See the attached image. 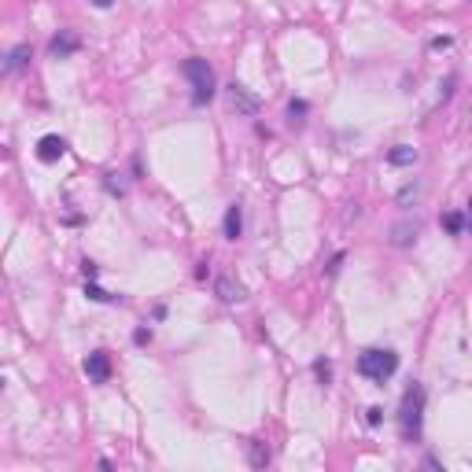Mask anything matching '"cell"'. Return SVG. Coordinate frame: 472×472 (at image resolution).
<instances>
[{"label":"cell","mask_w":472,"mask_h":472,"mask_svg":"<svg viewBox=\"0 0 472 472\" xmlns=\"http://www.w3.org/2000/svg\"><path fill=\"white\" fill-rule=\"evenodd\" d=\"M85 295H89L93 303H111V299H115L111 292H103L100 284H89V281H85Z\"/></svg>","instance_id":"14"},{"label":"cell","mask_w":472,"mask_h":472,"mask_svg":"<svg viewBox=\"0 0 472 472\" xmlns=\"http://www.w3.org/2000/svg\"><path fill=\"white\" fill-rule=\"evenodd\" d=\"M225 96H229V107H232L236 115H259V107H262V103H259V96H251L240 81L225 85Z\"/></svg>","instance_id":"4"},{"label":"cell","mask_w":472,"mask_h":472,"mask_svg":"<svg viewBox=\"0 0 472 472\" xmlns=\"http://www.w3.org/2000/svg\"><path fill=\"white\" fill-rule=\"evenodd\" d=\"M251 465H255V468L270 465V446H266V443H251Z\"/></svg>","instance_id":"13"},{"label":"cell","mask_w":472,"mask_h":472,"mask_svg":"<svg viewBox=\"0 0 472 472\" xmlns=\"http://www.w3.org/2000/svg\"><path fill=\"white\" fill-rule=\"evenodd\" d=\"M443 229L458 236V232L465 229V218H461V214H458V210H454V214H446V218H443Z\"/></svg>","instance_id":"15"},{"label":"cell","mask_w":472,"mask_h":472,"mask_svg":"<svg viewBox=\"0 0 472 472\" xmlns=\"http://www.w3.org/2000/svg\"><path fill=\"white\" fill-rule=\"evenodd\" d=\"M421 424H424V388L421 384H410L402 395L399 406V428H402V439H421Z\"/></svg>","instance_id":"1"},{"label":"cell","mask_w":472,"mask_h":472,"mask_svg":"<svg viewBox=\"0 0 472 472\" xmlns=\"http://www.w3.org/2000/svg\"><path fill=\"white\" fill-rule=\"evenodd\" d=\"M414 240H417V222H399L391 229V244L395 247H410Z\"/></svg>","instance_id":"9"},{"label":"cell","mask_w":472,"mask_h":472,"mask_svg":"<svg viewBox=\"0 0 472 472\" xmlns=\"http://www.w3.org/2000/svg\"><path fill=\"white\" fill-rule=\"evenodd\" d=\"M93 4H96V8H111V0H93Z\"/></svg>","instance_id":"21"},{"label":"cell","mask_w":472,"mask_h":472,"mask_svg":"<svg viewBox=\"0 0 472 472\" xmlns=\"http://www.w3.org/2000/svg\"><path fill=\"white\" fill-rule=\"evenodd\" d=\"M395 369H399V354H395V351L369 347V351H361V354H358V373L366 376V380L384 384L388 376H395Z\"/></svg>","instance_id":"2"},{"label":"cell","mask_w":472,"mask_h":472,"mask_svg":"<svg viewBox=\"0 0 472 472\" xmlns=\"http://www.w3.org/2000/svg\"><path fill=\"white\" fill-rule=\"evenodd\" d=\"M81 48V41H78V34H71V30H59L52 41H48V52L56 56V59H67V56H74Z\"/></svg>","instance_id":"6"},{"label":"cell","mask_w":472,"mask_h":472,"mask_svg":"<svg viewBox=\"0 0 472 472\" xmlns=\"http://www.w3.org/2000/svg\"><path fill=\"white\" fill-rule=\"evenodd\" d=\"M185 78L192 81V103L196 107L214 100V71L207 59H185Z\"/></svg>","instance_id":"3"},{"label":"cell","mask_w":472,"mask_h":472,"mask_svg":"<svg viewBox=\"0 0 472 472\" xmlns=\"http://www.w3.org/2000/svg\"><path fill=\"white\" fill-rule=\"evenodd\" d=\"M133 339L144 347V343H152V332H148V329H137V332H133Z\"/></svg>","instance_id":"19"},{"label":"cell","mask_w":472,"mask_h":472,"mask_svg":"<svg viewBox=\"0 0 472 472\" xmlns=\"http://www.w3.org/2000/svg\"><path fill=\"white\" fill-rule=\"evenodd\" d=\"M380 414H384L380 406H369V410H366V421H369V424H380Z\"/></svg>","instance_id":"18"},{"label":"cell","mask_w":472,"mask_h":472,"mask_svg":"<svg viewBox=\"0 0 472 472\" xmlns=\"http://www.w3.org/2000/svg\"><path fill=\"white\" fill-rule=\"evenodd\" d=\"M468 229H472V200H468Z\"/></svg>","instance_id":"22"},{"label":"cell","mask_w":472,"mask_h":472,"mask_svg":"<svg viewBox=\"0 0 472 472\" xmlns=\"http://www.w3.org/2000/svg\"><path fill=\"white\" fill-rule=\"evenodd\" d=\"M214 292H218L222 303H240V299H244V288L236 284L232 277H218V281H214Z\"/></svg>","instance_id":"8"},{"label":"cell","mask_w":472,"mask_h":472,"mask_svg":"<svg viewBox=\"0 0 472 472\" xmlns=\"http://www.w3.org/2000/svg\"><path fill=\"white\" fill-rule=\"evenodd\" d=\"M388 163H391V166H414V163H417V148H410V144L391 148V152H388Z\"/></svg>","instance_id":"11"},{"label":"cell","mask_w":472,"mask_h":472,"mask_svg":"<svg viewBox=\"0 0 472 472\" xmlns=\"http://www.w3.org/2000/svg\"><path fill=\"white\" fill-rule=\"evenodd\" d=\"M26 59H30V45H15V48L8 52V63H4V71L11 74V71H19V67H26Z\"/></svg>","instance_id":"12"},{"label":"cell","mask_w":472,"mask_h":472,"mask_svg":"<svg viewBox=\"0 0 472 472\" xmlns=\"http://www.w3.org/2000/svg\"><path fill=\"white\" fill-rule=\"evenodd\" d=\"M299 115H307V103L303 100H292L288 103V118H299Z\"/></svg>","instance_id":"17"},{"label":"cell","mask_w":472,"mask_h":472,"mask_svg":"<svg viewBox=\"0 0 472 472\" xmlns=\"http://www.w3.org/2000/svg\"><path fill=\"white\" fill-rule=\"evenodd\" d=\"M63 155H67V140L56 137V133L41 137V144H37V159H41V163H56V159H63Z\"/></svg>","instance_id":"7"},{"label":"cell","mask_w":472,"mask_h":472,"mask_svg":"<svg viewBox=\"0 0 472 472\" xmlns=\"http://www.w3.org/2000/svg\"><path fill=\"white\" fill-rule=\"evenodd\" d=\"M222 229H225V240H236V236H240V229H244V214H240V207H236V203L225 210V225H222Z\"/></svg>","instance_id":"10"},{"label":"cell","mask_w":472,"mask_h":472,"mask_svg":"<svg viewBox=\"0 0 472 472\" xmlns=\"http://www.w3.org/2000/svg\"><path fill=\"white\" fill-rule=\"evenodd\" d=\"M96 273H100V270H96V262H89V259H85V277H89V281H93Z\"/></svg>","instance_id":"20"},{"label":"cell","mask_w":472,"mask_h":472,"mask_svg":"<svg viewBox=\"0 0 472 472\" xmlns=\"http://www.w3.org/2000/svg\"><path fill=\"white\" fill-rule=\"evenodd\" d=\"M85 376H89L93 384H107V380H111V354H107V351H93L89 358H85Z\"/></svg>","instance_id":"5"},{"label":"cell","mask_w":472,"mask_h":472,"mask_svg":"<svg viewBox=\"0 0 472 472\" xmlns=\"http://www.w3.org/2000/svg\"><path fill=\"white\" fill-rule=\"evenodd\" d=\"M314 373L321 376V384H329V376H332V366H329L325 358H317V361H314Z\"/></svg>","instance_id":"16"}]
</instances>
